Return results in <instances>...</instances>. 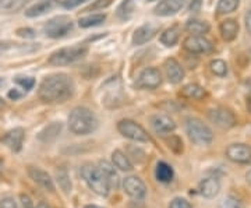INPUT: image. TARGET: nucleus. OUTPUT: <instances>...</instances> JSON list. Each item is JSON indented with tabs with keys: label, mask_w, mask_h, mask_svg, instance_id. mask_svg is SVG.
I'll use <instances>...</instances> for the list:
<instances>
[{
	"label": "nucleus",
	"mask_w": 251,
	"mask_h": 208,
	"mask_svg": "<svg viewBox=\"0 0 251 208\" xmlns=\"http://www.w3.org/2000/svg\"><path fill=\"white\" fill-rule=\"evenodd\" d=\"M38 94L45 104H63L73 97L74 82L67 74H53L41 82Z\"/></svg>",
	"instance_id": "obj_1"
},
{
	"label": "nucleus",
	"mask_w": 251,
	"mask_h": 208,
	"mask_svg": "<svg viewBox=\"0 0 251 208\" xmlns=\"http://www.w3.org/2000/svg\"><path fill=\"white\" fill-rule=\"evenodd\" d=\"M80 175L82 181L85 182V184L88 186V189L100 197H106V196H109V193L113 190L110 186V182L105 176V173L102 172L98 163H84L81 166Z\"/></svg>",
	"instance_id": "obj_2"
},
{
	"label": "nucleus",
	"mask_w": 251,
	"mask_h": 208,
	"mask_svg": "<svg viewBox=\"0 0 251 208\" xmlns=\"http://www.w3.org/2000/svg\"><path fill=\"white\" fill-rule=\"evenodd\" d=\"M98 118L91 109L85 106H77L69 115V129L73 134L87 136L97 130Z\"/></svg>",
	"instance_id": "obj_3"
},
{
	"label": "nucleus",
	"mask_w": 251,
	"mask_h": 208,
	"mask_svg": "<svg viewBox=\"0 0 251 208\" xmlns=\"http://www.w3.org/2000/svg\"><path fill=\"white\" fill-rule=\"evenodd\" d=\"M186 133L191 143L197 145H209L214 141V133L202 120L197 118H188L186 120Z\"/></svg>",
	"instance_id": "obj_4"
},
{
	"label": "nucleus",
	"mask_w": 251,
	"mask_h": 208,
	"mask_svg": "<svg viewBox=\"0 0 251 208\" xmlns=\"http://www.w3.org/2000/svg\"><path fill=\"white\" fill-rule=\"evenodd\" d=\"M88 52L87 46L84 45H75L70 48H62L59 51H56L49 56V64L53 66H66L70 64L75 60H78L81 57H84Z\"/></svg>",
	"instance_id": "obj_5"
},
{
	"label": "nucleus",
	"mask_w": 251,
	"mask_h": 208,
	"mask_svg": "<svg viewBox=\"0 0 251 208\" xmlns=\"http://www.w3.org/2000/svg\"><path fill=\"white\" fill-rule=\"evenodd\" d=\"M117 130L119 133L126 138L137 141V143H148L151 138L150 134L147 133V130L141 125H138L137 122L131 119H123L117 123Z\"/></svg>",
	"instance_id": "obj_6"
},
{
	"label": "nucleus",
	"mask_w": 251,
	"mask_h": 208,
	"mask_svg": "<svg viewBox=\"0 0 251 208\" xmlns=\"http://www.w3.org/2000/svg\"><path fill=\"white\" fill-rule=\"evenodd\" d=\"M73 29V21L69 16H56L50 18L44 27V32L49 38H62Z\"/></svg>",
	"instance_id": "obj_7"
},
{
	"label": "nucleus",
	"mask_w": 251,
	"mask_h": 208,
	"mask_svg": "<svg viewBox=\"0 0 251 208\" xmlns=\"http://www.w3.org/2000/svg\"><path fill=\"white\" fill-rule=\"evenodd\" d=\"M208 119L215 126H218L219 129H224V130H229V129H232L237 125V119L234 116L233 112L229 109L222 108V106L209 109L208 110Z\"/></svg>",
	"instance_id": "obj_8"
},
{
	"label": "nucleus",
	"mask_w": 251,
	"mask_h": 208,
	"mask_svg": "<svg viewBox=\"0 0 251 208\" xmlns=\"http://www.w3.org/2000/svg\"><path fill=\"white\" fill-rule=\"evenodd\" d=\"M122 186H123V191L130 199L140 201L145 199L147 196V184L138 176H134V175L126 176L122 182Z\"/></svg>",
	"instance_id": "obj_9"
},
{
	"label": "nucleus",
	"mask_w": 251,
	"mask_h": 208,
	"mask_svg": "<svg viewBox=\"0 0 251 208\" xmlns=\"http://www.w3.org/2000/svg\"><path fill=\"white\" fill-rule=\"evenodd\" d=\"M225 155L229 161L239 165H250L251 163V145L244 144V143H234L230 144Z\"/></svg>",
	"instance_id": "obj_10"
},
{
	"label": "nucleus",
	"mask_w": 251,
	"mask_h": 208,
	"mask_svg": "<svg viewBox=\"0 0 251 208\" xmlns=\"http://www.w3.org/2000/svg\"><path fill=\"white\" fill-rule=\"evenodd\" d=\"M183 46L190 53H211L214 51L212 42L202 35L187 36L183 42Z\"/></svg>",
	"instance_id": "obj_11"
},
{
	"label": "nucleus",
	"mask_w": 251,
	"mask_h": 208,
	"mask_svg": "<svg viewBox=\"0 0 251 208\" xmlns=\"http://www.w3.org/2000/svg\"><path fill=\"white\" fill-rule=\"evenodd\" d=\"M150 123H151V127L152 130L159 134V136H166V134H171L172 131H175L176 129V123L175 120L168 116V115H153L150 119Z\"/></svg>",
	"instance_id": "obj_12"
},
{
	"label": "nucleus",
	"mask_w": 251,
	"mask_h": 208,
	"mask_svg": "<svg viewBox=\"0 0 251 208\" xmlns=\"http://www.w3.org/2000/svg\"><path fill=\"white\" fill-rule=\"evenodd\" d=\"M197 191L204 199H215L221 191V182L216 176H208L198 183Z\"/></svg>",
	"instance_id": "obj_13"
},
{
	"label": "nucleus",
	"mask_w": 251,
	"mask_h": 208,
	"mask_svg": "<svg viewBox=\"0 0 251 208\" xmlns=\"http://www.w3.org/2000/svg\"><path fill=\"white\" fill-rule=\"evenodd\" d=\"M162 84L161 72L155 67H148L145 69L140 77H138V87L145 88V90H155Z\"/></svg>",
	"instance_id": "obj_14"
},
{
	"label": "nucleus",
	"mask_w": 251,
	"mask_h": 208,
	"mask_svg": "<svg viewBox=\"0 0 251 208\" xmlns=\"http://www.w3.org/2000/svg\"><path fill=\"white\" fill-rule=\"evenodd\" d=\"M28 176L35 182L38 186H41L42 189L50 191V193H53L54 191L53 179H52L50 175L46 172V171H44V169H41V168H38V166H28Z\"/></svg>",
	"instance_id": "obj_15"
},
{
	"label": "nucleus",
	"mask_w": 251,
	"mask_h": 208,
	"mask_svg": "<svg viewBox=\"0 0 251 208\" xmlns=\"http://www.w3.org/2000/svg\"><path fill=\"white\" fill-rule=\"evenodd\" d=\"M24 137H25V131L21 127H16L13 130L7 131L4 136L0 138V141L6 147H9L13 153H18L23 148V143H24Z\"/></svg>",
	"instance_id": "obj_16"
},
{
	"label": "nucleus",
	"mask_w": 251,
	"mask_h": 208,
	"mask_svg": "<svg viewBox=\"0 0 251 208\" xmlns=\"http://www.w3.org/2000/svg\"><path fill=\"white\" fill-rule=\"evenodd\" d=\"M186 0H162L155 7V14L162 17H169L183 9Z\"/></svg>",
	"instance_id": "obj_17"
},
{
	"label": "nucleus",
	"mask_w": 251,
	"mask_h": 208,
	"mask_svg": "<svg viewBox=\"0 0 251 208\" xmlns=\"http://www.w3.org/2000/svg\"><path fill=\"white\" fill-rule=\"evenodd\" d=\"M165 72H166V77L172 84H179L183 78H184V70L181 67V64L176 60V59H168L165 62Z\"/></svg>",
	"instance_id": "obj_18"
},
{
	"label": "nucleus",
	"mask_w": 251,
	"mask_h": 208,
	"mask_svg": "<svg viewBox=\"0 0 251 208\" xmlns=\"http://www.w3.org/2000/svg\"><path fill=\"white\" fill-rule=\"evenodd\" d=\"M158 32V27H153L151 24H145L143 27L137 28L133 35V44L134 45H144L148 41H151Z\"/></svg>",
	"instance_id": "obj_19"
},
{
	"label": "nucleus",
	"mask_w": 251,
	"mask_h": 208,
	"mask_svg": "<svg viewBox=\"0 0 251 208\" xmlns=\"http://www.w3.org/2000/svg\"><path fill=\"white\" fill-rule=\"evenodd\" d=\"M219 31H221V35L224 38L226 42H232L237 38L239 34V24L237 21L233 18H229V20H225L221 23L219 26Z\"/></svg>",
	"instance_id": "obj_20"
},
{
	"label": "nucleus",
	"mask_w": 251,
	"mask_h": 208,
	"mask_svg": "<svg viewBox=\"0 0 251 208\" xmlns=\"http://www.w3.org/2000/svg\"><path fill=\"white\" fill-rule=\"evenodd\" d=\"M112 163L122 172H131L134 169V165L130 161L128 155L125 154L122 150H115L112 153Z\"/></svg>",
	"instance_id": "obj_21"
},
{
	"label": "nucleus",
	"mask_w": 251,
	"mask_h": 208,
	"mask_svg": "<svg viewBox=\"0 0 251 208\" xmlns=\"http://www.w3.org/2000/svg\"><path fill=\"white\" fill-rule=\"evenodd\" d=\"M56 6V0H41L35 3L34 6H31L29 9L25 10V16L27 17H38L45 14L46 11L52 10Z\"/></svg>",
	"instance_id": "obj_22"
},
{
	"label": "nucleus",
	"mask_w": 251,
	"mask_h": 208,
	"mask_svg": "<svg viewBox=\"0 0 251 208\" xmlns=\"http://www.w3.org/2000/svg\"><path fill=\"white\" fill-rule=\"evenodd\" d=\"M180 95L184 97V98H188V100H204L206 97V91L198 85V84H187L184 85L181 91H180Z\"/></svg>",
	"instance_id": "obj_23"
},
{
	"label": "nucleus",
	"mask_w": 251,
	"mask_h": 208,
	"mask_svg": "<svg viewBox=\"0 0 251 208\" xmlns=\"http://www.w3.org/2000/svg\"><path fill=\"white\" fill-rule=\"evenodd\" d=\"M155 178L156 181L161 182V183H171L175 178V172H173V168H172L169 163L166 162H158L156 163V168H155Z\"/></svg>",
	"instance_id": "obj_24"
},
{
	"label": "nucleus",
	"mask_w": 251,
	"mask_h": 208,
	"mask_svg": "<svg viewBox=\"0 0 251 208\" xmlns=\"http://www.w3.org/2000/svg\"><path fill=\"white\" fill-rule=\"evenodd\" d=\"M99 168L102 169V172L105 173V176L108 178V181L110 182V186H112V189H117L119 187V175H117L116 169H115V165L113 163L108 162V161H105V159H102V161H98Z\"/></svg>",
	"instance_id": "obj_25"
},
{
	"label": "nucleus",
	"mask_w": 251,
	"mask_h": 208,
	"mask_svg": "<svg viewBox=\"0 0 251 208\" xmlns=\"http://www.w3.org/2000/svg\"><path fill=\"white\" fill-rule=\"evenodd\" d=\"M62 131V123H50L49 126L45 127L41 133H39V140L44 143H49L53 141L54 138H57V136Z\"/></svg>",
	"instance_id": "obj_26"
},
{
	"label": "nucleus",
	"mask_w": 251,
	"mask_h": 208,
	"mask_svg": "<svg viewBox=\"0 0 251 208\" xmlns=\"http://www.w3.org/2000/svg\"><path fill=\"white\" fill-rule=\"evenodd\" d=\"M187 32L193 34V35H202V34H208L209 32V24L206 21H201V20H191L188 21L186 26Z\"/></svg>",
	"instance_id": "obj_27"
},
{
	"label": "nucleus",
	"mask_w": 251,
	"mask_h": 208,
	"mask_svg": "<svg viewBox=\"0 0 251 208\" xmlns=\"http://www.w3.org/2000/svg\"><path fill=\"white\" fill-rule=\"evenodd\" d=\"M179 28L177 27H171L168 28L163 34L161 35V42L163 45L166 46H173L177 44V41H179Z\"/></svg>",
	"instance_id": "obj_28"
},
{
	"label": "nucleus",
	"mask_w": 251,
	"mask_h": 208,
	"mask_svg": "<svg viewBox=\"0 0 251 208\" xmlns=\"http://www.w3.org/2000/svg\"><path fill=\"white\" fill-rule=\"evenodd\" d=\"M105 20H106V16H105V14H92V16H87V17L80 18L78 26H80L81 28L95 27V26L102 24Z\"/></svg>",
	"instance_id": "obj_29"
},
{
	"label": "nucleus",
	"mask_w": 251,
	"mask_h": 208,
	"mask_svg": "<svg viewBox=\"0 0 251 208\" xmlns=\"http://www.w3.org/2000/svg\"><path fill=\"white\" fill-rule=\"evenodd\" d=\"M239 3H240V0H219L216 11H218V14L233 13L234 10L239 7Z\"/></svg>",
	"instance_id": "obj_30"
},
{
	"label": "nucleus",
	"mask_w": 251,
	"mask_h": 208,
	"mask_svg": "<svg viewBox=\"0 0 251 208\" xmlns=\"http://www.w3.org/2000/svg\"><path fill=\"white\" fill-rule=\"evenodd\" d=\"M27 1L28 0H0V10L13 13V11L23 9Z\"/></svg>",
	"instance_id": "obj_31"
},
{
	"label": "nucleus",
	"mask_w": 251,
	"mask_h": 208,
	"mask_svg": "<svg viewBox=\"0 0 251 208\" xmlns=\"http://www.w3.org/2000/svg\"><path fill=\"white\" fill-rule=\"evenodd\" d=\"M56 179H57V183L59 186L62 187V190L64 193H70L72 191V182H70V178H69V173L66 169L60 168L57 172H56Z\"/></svg>",
	"instance_id": "obj_32"
},
{
	"label": "nucleus",
	"mask_w": 251,
	"mask_h": 208,
	"mask_svg": "<svg viewBox=\"0 0 251 208\" xmlns=\"http://www.w3.org/2000/svg\"><path fill=\"white\" fill-rule=\"evenodd\" d=\"M209 69L211 72L214 73L215 76H219V77H225L227 74V64L225 63L224 60L221 59H215L209 63Z\"/></svg>",
	"instance_id": "obj_33"
},
{
	"label": "nucleus",
	"mask_w": 251,
	"mask_h": 208,
	"mask_svg": "<svg viewBox=\"0 0 251 208\" xmlns=\"http://www.w3.org/2000/svg\"><path fill=\"white\" fill-rule=\"evenodd\" d=\"M133 9H134V0H125L117 9V16L120 18H128L133 13Z\"/></svg>",
	"instance_id": "obj_34"
},
{
	"label": "nucleus",
	"mask_w": 251,
	"mask_h": 208,
	"mask_svg": "<svg viewBox=\"0 0 251 208\" xmlns=\"http://www.w3.org/2000/svg\"><path fill=\"white\" fill-rule=\"evenodd\" d=\"M219 208H244L243 203L234 196H227L221 201Z\"/></svg>",
	"instance_id": "obj_35"
},
{
	"label": "nucleus",
	"mask_w": 251,
	"mask_h": 208,
	"mask_svg": "<svg viewBox=\"0 0 251 208\" xmlns=\"http://www.w3.org/2000/svg\"><path fill=\"white\" fill-rule=\"evenodd\" d=\"M168 208H193V204L188 201L187 199H183V197H175L169 203Z\"/></svg>",
	"instance_id": "obj_36"
},
{
	"label": "nucleus",
	"mask_w": 251,
	"mask_h": 208,
	"mask_svg": "<svg viewBox=\"0 0 251 208\" xmlns=\"http://www.w3.org/2000/svg\"><path fill=\"white\" fill-rule=\"evenodd\" d=\"M17 81V84H20L24 90H32L34 88V85H35V80L32 78V77H20V78H17L16 80Z\"/></svg>",
	"instance_id": "obj_37"
},
{
	"label": "nucleus",
	"mask_w": 251,
	"mask_h": 208,
	"mask_svg": "<svg viewBox=\"0 0 251 208\" xmlns=\"http://www.w3.org/2000/svg\"><path fill=\"white\" fill-rule=\"evenodd\" d=\"M112 1L113 0H95V3H92L88 9L85 10V11H90V10H99V9H105V7H108L112 4Z\"/></svg>",
	"instance_id": "obj_38"
},
{
	"label": "nucleus",
	"mask_w": 251,
	"mask_h": 208,
	"mask_svg": "<svg viewBox=\"0 0 251 208\" xmlns=\"http://www.w3.org/2000/svg\"><path fill=\"white\" fill-rule=\"evenodd\" d=\"M0 208H20V206L13 197H4L0 200Z\"/></svg>",
	"instance_id": "obj_39"
},
{
	"label": "nucleus",
	"mask_w": 251,
	"mask_h": 208,
	"mask_svg": "<svg viewBox=\"0 0 251 208\" xmlns=\"http://www.w3.org/2000/svg\"><path fill=\"white\" fill-rule=\"evenodd\" d=\"M17 35L21 36V38H35V31L31 29V28H18L17 29Z\"/></svg>",
	"instance_id": "obj_40"
},
{
	"label": "nucleus",
	"mask_w": 251,
	"mask_h": 208,
	"mask_svg": "<svg viewBox=\"0 0 251 208\" xmlns=\"http://www.w3.org/2000/svg\"><path fill=\"white\" fill-rule=\"evenodd\" d=\"M87 0H63V7H66V9H74V7H77V6H80L82 3H85Z\"/></svg>",
	"instance_id": "obj_41"
},
{
	"label": "nucleus",
	"mask_w": 251,
	"mask_h": 208,
	"mask_svg": "<svg viewBox=\"0 0 251 208\" xmlns=\"http://www.w3.org/2000/svg\"><path fill=\"white\" fill-rule=\"evenodd\" d=\"M20 199H21V204H23V207L24 208H35L34 207V203H32L31 197L27 196V194H21Z\"/></svg>",
	"instance_id": "obj_42"
},
{
	"label": "nucleus",
	"mask_w": 251,
	"mask_h": 208,
	"mask_svg": "<svg viewBox=\"0 0 251 208\" xmlns=\"http://www.w3.org/2000/svg\"><path fill=\"white\" fill-rule=\"evenodd\" d=\"M246 27H247V31H249V34L251 35V10L250 11H247V14H246Z\"/></svg>",
	"instance_id": "obj_43"
},
{
	"label": "nucleus",
	"mask_w": 251,
	"mask_h": 208,
	"mask_svg": "<svg viewBox=\"0 0 251 208\" xmlns=\"http://www.w3.org/2000/svg\"><path fill=\"white\" fill-rule=\"evenodd\" d=\"M200 4H201V0H193L191 4H190V10H191V11H197L198 7H200Z\"/></svg>",
	"instance_id": "obj_44"
},
{
	"label": "nucleus",
	"mask_w": 251,
	"mask_h": 208,
	"mask_svg": "<svg viewBox=\"0 0 251 208\" xmlns=\"http://www.w3.org/2000/svg\"><path fill=\"white\" fill-rule=\"evenodd\" d=\"M9 97L11 98V100H18V98L21 97V94H18L16 90H11L9 92Z\"/></svg>",
	"instance_id": "obj_45"
},
{
	"label": "nucleus",
	"mask_w": 251,
	"mask_h": 208,
	"mask_svg": "<svg viewBox=\"0 0 251 208\" xmlns=\"http://www.w3.org/2000/svg\"><path fill=\"white\" fill-rule=\"evenodd\" d=\"M35 208H50V207H49V204H46L45 201H41Z\"/></svg>",
	"instance_id": "obj_46"
},
{
	"label": "nucleus",
	"mask_w": 251,
	"mask_h": 208,
	"mask_svg": "<svg viewBox=\"0 0 251 208\" xmlns=\"http://www.w3.org/2000/svg\"><path fill=\"white\" fill-rule=\"evenodd\" d=\"M246 181H247V183L251 186V169L249 171V172L246 173Z\"/></svg>",
	"instance_id": "obj_47"
},
{
	"label": "nucleus",
	"mask_w": 251,
	"mask_h": 208,
	"mask_svg": "<svg viewBox=\"0 0 251 208\" xmlns=\"http://www.w3.org/2000/svg\"><path fill=\"white\" fill-rule=\"evenodd\" d=\"M247 109H249V112H250L251 115V95L247 98Z\"/></svg>",
	"instance_id": "obj_48"
},
{
	"label": "nucleus",
	"mask_w": 251,
	"mask_h": 208,
	"mask_svg": "<svg viewBox=\"0 0 251 208\" xmlns=\"http://www.w3.org/2000/svg\"><path fill=\"white\" fill-rule=\"evenodd\" d=\"M84 208H102V207H98V206H92V204H91V206H85Z\"/></svg>",
	"instance_id": "obj_49"
},
{
	"label": "nucleus",
	"mask_w": 251,
	"mask_h": 208,
	"mask_svg": "<svg viewBox=\"0 0 251 208\" xmlns=\"http://www.w3.org/2000/svg\"><path fill=\"white\" fill-rule=\"evenodd\" d=\"M3 106H4V101L1 100V98H0V109L3 108Z\"/></svg>",
	"instance_id": "obj_50"
},
{
	"label": "nucleus",
	"mask_w": 251,
	"mask_h": 208,
	"mask_svg": "<svg viewBox=\"0 0 251 208\" xmlns=\"http://www.w3.org/2000/svg\"><path fill=\"white\" fill-rule=\"evenodd\" d=\"M1 82H3V81H1V78H0V84H1Z\"/></svg>",
	"instance_id": "obj_51"
},
{
	"label": "nucleus",
	"mask_w": 251,
	"mask_h": 208,
	"mask_svg": "<svg viewBox=\"0 0 251 208\" xmlns=\"http://www.w3.org/2000/svg\"><path fill=\"white\" fill-rule=\"evenodd\" d=\"M0 166H1V161H0Z\"/></svg>",
	"instance_id": "obj_52"
},
{
	"label": "nucleus",
	"mask_w": 251,
	"mask_h": 208,
	"mask_svg": "<svg viewBox=\"0 0 251 208\" xmlns=\"http://www.w3.org/2000/svg\"><path fill=\"white\" fill-rule=\"evenodd\" d=\"M250 54H251V49H250Z\"/></svg>",
	"instance_id": "obj_53"
}]
</instances>
